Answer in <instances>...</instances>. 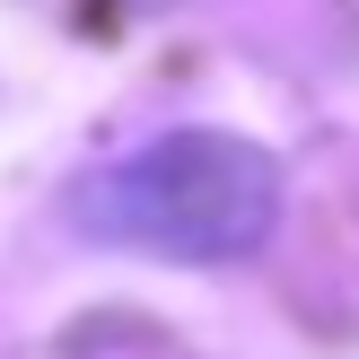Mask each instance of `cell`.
Masks as SVG:
<instances>
[{
	"mask_svg": "<svg viewBox=\"0 0 359 359\" xmlns=\"http://www.w3.org/2000/svg\"><path fill=\"white\" fill-rule=\"evenodd\" d=\"M280 219V158L237 132H158L79 184V228L167 263H237Z\"/></svg>",
	"mask_w": 359,
	"mask_h": 359,
	"instance_id": "obj_1",
	"label": "cell"
},
{
	"mask_svg": "<svg viewBox=\"0 0 359 359\" xmlns=\"http://www.w3.org/2000/svg\"><path fill=\"white\" fill-rule=\"evenodd\" d=\"M132 9H149V0H132Z\"/></svg>",
	"mask_w": 359,
	"mask_h": 359,
	"instance_id": "obj_2",
	"label": "cell"
}]
</instances>
